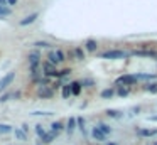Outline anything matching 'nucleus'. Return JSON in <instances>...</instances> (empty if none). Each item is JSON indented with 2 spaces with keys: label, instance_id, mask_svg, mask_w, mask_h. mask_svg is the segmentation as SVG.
Masks as SVG:
<instances>
[{
  "label": "nucleus",
  "instance_id": "obj_12",
  "mask_svg": "<svg viewBox=\"0 0 157 145\" xmlns=\"http://www.w3.org/2000/svg\"><path fill=\"white\" fill-rule=\"evenodd\" d=\"M48 59H49V62H51L52 66H56V64L59 62L58 56H56V51H49V54H48Z\"/></svg>",
  "mask_w": 157,
  "mask_h": 145
},
{
  "label": "nucleus",
  "instance_id": "obj_7",
  "mask_svg": "<svg viewBox=\"0 0 157 145\" xmlns=\"http://www.w3.org/2000/svg\"><path fill=\"white\" fill-rule=\"evenodd\" d=\"M132 54L140 56V58H157V52L155 51H134Z\"/></svg>",
  "mask_w": 157,
  "mask_h": 145
},
{
  "label": "nucleus",
  "instance_id": "obj_14",
  "mask_svg": "<svg viewBox=\"0 0 157 145\" xmlns=\"http://www.w3.org/2000/svg\"><path fill=\"white\" fill-rule=\"evenodd\" d=\"M54 137H56L54 132H51V133H46V135L42 137V143H51V142L54 140Z\"/></svg>",
  "mask_w": 157,
  "mask_h": 145
},
{
  "label": "nucleus",
  "instance_id": "obj_37",
  "mask_svg": "<svg viewBox=\"0 0 157 145\" xmlns=\"http://www.w3.org/2000/svg\"><path fill=\"white\" fill-rule=\"evenodd\" d=\"M150 122H157V115L155 116H150Z\"/></svg>",
  "mask_w": 157,
  "mask_h": 145
},
{
  "label": "nucleus",
  "instance_id": "obj_27",
  "mask_svg": "<svg viewBox=\"0 0 157 145\" xmlns=\"http://www.w3.org/2000/svg\"><path fill=\"white\" fill-rule=\"evenodd\" d=\"M56 56H58V59H59V62H62V61H66V54L61 51V49H58L56 51Z\"/></svg>",
  "mask_w": 157,
  "mask_h": 145
},
{
  "label": "nucleus",
  "instance_id": "obj_31",
  "mask_svg": "<svg viewBox=\"0 0 157 145\" xmlns=\"http://www.w3.org/2000/svg\"><path fill=\"white\" fill-rule=\"evenodd\" d=\"M76 122H78V123H80V130L83 132L84 135H86V128H84V123H83V118H78Z\"/></svg>",
  "mask_w": 157,
  "mask_h": 145
},
{
  "label": "nucleus",
  "instance_id": "obj_9",
  "mask_svg": "<svg viewBox=\"0 0 157 145\" xmlns=\"http://www.w3.org/2000/svg\"><path fill=\"white\" fill-rule=\"evenodd\" d=\"M91 135H93V137H95L96 138V140H100V142H103V140H106V135L105 133H103V132H100L98 130V128H93V130H91Z\"/></svg>",
  "mask_w": 157,
  "mask_h": 145
},
{
  "label": "nucleus",
  "instance_id": "obj_13",
  "mask_svg": "<svg viewBox=\"0 0 157 145\" xmlns=\"http://www.w3.org/2000/svg\"><path fill=\"white\" fill-rule=\"evenodd\" d=\"M61 130H62V123H61V122H54V123L51 125V132H54L56 135H58Z\"/></svg>",
  "mask_w": 157,
  "mask_h": 145
},
{
  "label": "nucleus",
  "instance_id": "obj_1",
  "mask_svg": "<svg viewBox=\"0 0 157 145\" xmlns=\"http://www.w3.org/2000/svg\"><path fill=\"white\" fill-rule=\"evenodd\" d=\"M128 56V52H123V51H106V52H102L100 58L102 59H122Z\"/></svg>",
  "mask_w": 157,
  "mask_h": 145
},
{
  "label": "nucleus",
  "instance_id": "obj_36",
  "mask_svg": "<svg viewBox=\"0 0 157 145\" xmlns=\"http://www.w3.org/2000/svg\"><path fill=\"white\" fill-rule=\"evenodd\" d=\"M7 4L9 5H15V4H17V0H7Z\"/></svg>",
  "mask_w": 157,
  "mask_h": 145
},
{
  "label": "nucleus",
  "instance_id": "obj_34",
  "mask_svg": "<svg viewBox=\"0 0 157 145\" xmlns=\"http://www.w3.org/2000/svg\"><path fill=\"white\" fill-rule=\"evenodd\" d=\"M74 56H76V58L80 59V61L84 58V56H83V51H81V49H76V51H74Z\"/></svg>",
  "mask_w": 157,
  "mask_h": 145
},
{
  "label": "nucleus",
  "instance_id": "obj_16",
  "mask_svg": "<svg viewBox=\"0 0 157 145\" xmlns=\"http://www.w3.org/2000/svg\"><path fill=\"white\" fill-rule=\"evenodd\" d=\"M106 115L112 118H122V111H118V110H106Z\"/></svg>",
  "mask_w": 157,
  "mask_h": 145
},
{
  "label": "nucleus",
  "instance_id": "obj_18",
  "mask_svg": "<svg viewBox=\"0 0 157 145\" xmlns=\"http://www.w3.org/2000/svg\"><path fill=\"white\" fill-rule=\"evenodd\" d=\"M70 96H71V86L62 84V98H70Z\"/></svg>",
  "mask_w": 157,
  "mask_h": 145
},
{
  "label": "nucleus",
  "instance_id": "obj_19",
  "mask_svg": "<svg viewBox=\"0 0 157 145\" xmlns=\"http://www.w3.org/2000/svg\"><path fill=\"white\" fill-rule=\"evenodd\" d=\"M137 133L142 135V137H154V135L157 133V130H139Z\"/></svg>",
  "mask_w": 157,
  "mask_h": 145
},
{
  "label": "nucleus",
  "instance_id": "obj_20",
  "mask_svg": "<svg viewBox=\"0 0 157 145\" xmlns=\"http://www.w3.org/2000/svg\"><path fill=\"white\" fill-rule=\"evenodd\" d=\"M96 128H98L100 132H103V133H105V135L112 133V128H110L108 125H105V123H100V125H98V127H96Z\"/></svg>",
  "mask_w": 157,
  "mask_h": 145
},
{
  "label": "nucleus",
  "instance_id": "obj_40",
  "mask_svg": "<svg viewBox=\"0 0 157 145\" xmlns=\"http://www.w3.org/2000/svg\"><path fill=\"white\" fill-rule=\"evenodd\" d=\"M108 145H115V143H108Z\"/></svg>",
  "mask_w": 157,
  "mask_h": 145
},
{
  "label": "nucleus",
  "instance_id": "obj_38",
  "mask_svg": "<svg viewBox=\"0 0 157 145\" xmlns=\"http://www.w3.org/2000/svg\"><path fill=\"white\" fill-rule=\"evenodd\" d=\"M5 4H7V0H0V5H4L5 7Z\"/></svg>",
  "mask_w": 157,
  "mask_h": 145
},
{
  "label": "nucleus",
  "instance_id": "obj_22",
  "mask_svg": "<svg viewBox=\"0 0 157 145\" xmlns=\"http://www.w3.org/2000/svg\"><path fill=\"white\" fill-rule=\"evenodd\" d=\"M15 137H17L19 140H26L27 135H26V132L22 130V128H19V130H15Z\"/></svg>",
  "mask_w": 157,
  "mask_h": 145
},
{
  "label": "nucleus",
  "instance_id": "obj_3",
  "mask_svg": "<svg viewBox=\"0 0 157 145\" xmlns=\"http://www.w3.org/2000/svg\"><path fill=\"white\" fill-rule=\"evenodd\" d=\"M14 78H15V72H9V74H5V76L0 80V91H4L5 88L14 81Z\"/></svg>",
  "mask_w": 157,
  "mask_h": 145
},
{
  "label": "nucleus",
  "instance_id": "obj_15",
  "mask_svg": "<svg viewBox=\"0 0 157 145\" xmlns=\"http://www.w3.org/2000/svg\"><path fill=\"white\" fill-rule=\"evenodd\" d=\"M135 78H137V81L139 80H155V74H142V72H139V74H135Z\"/></svg>",
  "mask_w": 157,
  "mask_h": 145
},
{
  "label": "nucleus",
  "instance_id": "obj_8",
  "mask_svg": "<svg viewBox=\"0 0 157 145\" xmlns=\"http://www.w3.org/2000/svg\"><path fill=\"white\" fill-rule=\"evenodd\" d=\"M36 19H37V14H30V15H27L26 19H22V20H20V26H29V24L36 22Z\"/></svg>",
  "mask_w": 157,
  "mask_h": 145
},
{
  "label": "nucleus",
  "instance_id": "obj_24",
  "mask_svg": "<svg viewBox=\"0 0 157 145\" xmlns=\"http://www.w3.org/2000/svg\"><path fill=\"white\" fill-rule=\"evenodd\" d=\"M113 94H115L113 90H103L102 91V98H112Z\"/></svg>",
  "mask_w": 157,
  "mask_h": 145
},
{
  "label": "nucleus",
  "instance_id": "obj_5",
  "mask_svg": "<svg viewBox=\"0 0 157 145\" xmlns=\"http://www.w3.org/2000/svg\"><path fill=\"white\" fill-rule=\"evenodd\" d=\"M52 94H54V91L52 90H49V88H39L37 90V96L39 98H52Z\"/></svg>",
  "mask_w": 157,
  "mask_h": 145
},
{
  "label": "nucleus",
  "instance_id": "obj_21",
  "mask_svg": "<svg viewBox=\"0 0 157 145\" xmlns=\"http://www.w3.org/2000/svg\"><path fill=\"white\" fill-rule=\"evenodd\" d=\"M144 90L149 91V93H157V83H150L147 86H144Z\"/></svg>",
  "mask_w": 157,
  "mask_h": 145
},
{
  "label": "nucleus",
  "instance_id": "obj_35",
  "mask_svg": "<svg viewBox=\"0 0 157 145\" xmlns=\"http://www.w3.org/2000/svg\"><path fill=\"white\" fill-rule=\"evenodd\" d=\"M37 83L39 84H49V78H42V80H39Z\"/></svg>",
  "mask_w": 157,
  "mask_h": 145
},
{
  "label": "nucleus",
  "instance_id": "obj_23",
  "mask_svg": "<svg viewBox=\"0 0 157 145\" xmlns=\"http://www.w3.org/2000/svg\"><path fill=\"white\" fill-rule=\"evenodd\" d=\"M128 93H130V88H118L117 90L118 96H128Z\"/></svg>",
  "mask_w": 157,
  "mask_h": 145
},
{
  "label": "nucleus",
  "instance_id": "obj_32",
  "mask_svg": "<svg viewBox=\"0 0 157 145\" xmlns=\"http://www.w3.org/2000/svg\"><path fill=\"white\" fill-rule=\"evenodd\" d=\"M10 98H12V94H10V93H5V94H2V96H0V103L7 101V100H10Z\"/></svg>",
  "mask_w": 157,
  "mask_h": 145
},
{
  "label": "nucleus",
  "instance_id": "obj_17",
  "mask_svg": "<svg viewBox=\"0 0 157 145\" xmlns=\"http://www.w3.org/2000/svg\"><path fill=\"white\" fill-rule=\"evenodd\" d=\"M12 127L10 125H5V123H0V135H5V133H10Z\"/></svg>",
  "mask_w": 157,
  "mask_h": 145
},
{
  "label": "nucleus",
  "instance_id": "obj_10",
  "mask_svg": "<svg viewBox=\"0 0 157 145\" xmlns=\"http://www.w3.org/2000/svg\"><path fill=\"white\" fill-rule=\"evenodd\" d=\"M71 86V94H74V96H78V94L81 93V83H78V81H74V83L70 84Z\"/></svg>",
  "mask_w": 157,
  "mask_h": 145
},
{
  "label": "nucleus",
  "instance_id": "obj_28",
  "mask_svg": "<svg viewBox=\"0 0 157 145\" xmlns=\"http://www.w3.org/2000/svg\"><path fill=\"white\" fill-rule=\"evenodd\" d=\"M74 123H76V120H74L73 116H71V118H70V122H68V132H70V133L73 132V128H74Z\"/></svg>",
  "mask_w": 157,
  "mask_h": 145
},
{
  "label": "nucleus",
  "instance_id": "obj_2",
  "mask_svg": "<svg viewBox=\"0 0 157 145\" xmlns=\"http://www.w3.org/2000/svg\"><path fill=\"white\" fill-rule=\"evenodd\" d=\"M135 83H137V78L130 76V74H123V76L117 78V84H127V88H130V84H135Z\"/></svg>",
  "mask_w": 157,
  "mask_h": 145
},
{
  "label": "nucleus",
  "instance_id": "obj_26",
  "mask_svg": "<svg viewBox=\"0 0 157 145\" xmlns=\"http://www.w3.org/2000/svg\"><path fill=\"white\" fill-rule=\"evenodd\" d=\"M36 133L39 135L41 138L44 137V135H46V132H44V128H42V125H36Z\"/></svg>",
  "mask_w": 157,
  "mask_h": 145
},
{
  "label": "nucleus",
  "instance_id": "obj_30",
  "mask_svg": "<svg viewBox=\"0 0 157 145\" xmlns=\"http://www.w3.org/2000/svg\"><path fill=\"white\" fill-rule=\"evenodd\" d=\"M83 84L90 88V86H93V84H95V81H93V80H83V81H81V86H83Z\"/></svg>",
  "mask_w": 157,
  "mask_h": 145
},
{
  "label": "nucleus",
  "instance_id": "obj_29",
  "mask_svg": "<svg viewBox=\"0 0 157 145\" xmlns=\"http://www.w3.org/2000/svg\"><path fill=\"white\" fill-rule=\"evenodd\" d=\"M10 9L9 7H4V5H0V15H10Z\"/></svg>",
  "mask_w": 157,
  "mask_h": 145
},
{
  "label": "nucleus",
  "instance_id": "obj_6",
  "mask_svg": "<svg viewBox=\"0 0 157 145\" xmlns=\"http://www.w3.org/2000/svg\"><path fill=\"white\" fill-rule=\"evenodd\" d=\"M39 52H30L29 54V61H30V69H37V64H39Z\"/></svg>",
  "mask_w": 157,
  "mask_h": 145
},
{
  "label": "nucleus",
  "instance_id": "obj_39",
  "mask_svg": "<svg viewBox=\"0 0 157 145\" xmlns=\"http://www.w3.org/2000/svg\"><path fill=\"white\" fill-rule=\"evenodd\" d=\"M149 145H157V143H149Z\"/></svg>",
  "mask_w": 157,
  "mask_h": 145
},
{
  "label": "nucleus",
  "instance_id": "obj_11",
  "mask_svg": "<svg viewBox=\"0 0 157 145\" xmlns=\"http://www.w3.org/2000/svg\"><path fill=\"white\" fill-rule=\"evenodd\" d=\"M84 46H86V49H88V51H90V52L96 51V41H95V39H88Z\"/></svg>",
  "mask_w": 157,
  "mask_h": 145
},
{
  "label": "nucleus",
  "instance_id": "obj_33",
  "mask_svg": "<svg viewBox=\"0 0 157 145\" xmlns=\"http://www.w3.org/2000/svg\"><path fill=\"white\" fill-rule=\"evenodd\" d=\"M34 116H44V115H52L51 111H32Z\"/></svg>",
  "mask_w": 157,
  "mask_h": 145
},
{
  "label": "nucleus",
  "instance_id": "obj_4",
  "mask_svg": "<svg viewBox=\"0 0 157 145\" xmlns=\"http://www.w3.org/2000/svg\"><path fill=\"white\" fill-rule=\"evenodd\" d=\"M42 74L44 76H48V78H51V76H54L56 74V69H54V66L51 64V62H44L42 64Z\"/></svg>",
  "mask_w": 157,
  "mask_h": 145
},
{
  "label": "nucleus",
  "instance_id": "obj_25",
  "mask_svg": "<svg viewBox=\"0 0 157 145\" xmlns=\"http://www.w3.org/2000/svg\"><path fill=\"white\" fill-rule=\"evenodd\" d=\"M34 46H36V47H49L51 44L46 42V41H36V42H34Z\"/></svg>",
  "mask_w": 157,
  "mask_h": 145
}]
</instances>
